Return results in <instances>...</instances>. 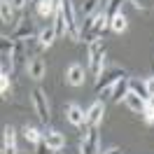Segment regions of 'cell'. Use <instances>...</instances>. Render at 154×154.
I'll use <instances>...</instances> for the list:
<instances>
[{
	"instance_id": "cell-16",
	"label": "cell",
	"mask_w": 154,
	"mask_h": 154,
	"mask_svg": "<svg viewBox=\"0 0 154 154\" xmlns=\"http://www.w3.org/2000/svg\"><path fill=\"white\" fill-rule=\"evenodd\" d=\"M42 135L45 133H40L35 126H26V128H23V138H26V143H30V145H40L42 143Z\"/></svg>"
},
{
	"instance_id": "cell-23",
	"label": "cell",
	"mask_w": 154,
	"mask_h": 154,
	"mask_svg": "<svg viewBox=\"0 0 154 154\" xmlns=\"http://www.w3.org/2000/svg\"><path fill=\"white\" fill-rule=\"evenodd\" d=\"M0 91H2V96H7V91H10V75L0 77Z\"/></svg>"
},
{
	"instance_id": "cell-5",
	"label": "cell",
	"mask_w": 154,
	"mask_h": 154,
	"mask_svg": "<svg viewBox=\"0 0 154 154\" xmlns=\"http://www.w3.org/2000/svg\"><path fill=\"white\" fill-rule=\"evenodd\" d=\"M33 107H35V115L40 117V122H42V124H47L49 119H51L47 96H45V91H42V89H35V91H33Z\"/></svg>"
},
{
	"instance_id": "cell-27",
	"label": "cell",
	"mask_w": 154,
	"mask_h": 154,
	"mask_svg": "<svg viewBox=\"0 0 154 154\" xmlns=\"http://www.w3.org/2000/svg\"><path fill=\"white\" fill-rule=\"evenodd\" d=\"M103 154H124V149H119V147H112V149H107Z\"/></svg>"
},
{
	"instance_id": "cell-20",
	"label": "cell",
	"mask_w": 154,
	"mask_h": 154,
	"mask_svg": "<svg viewBox=\"0 0 154 154\" xmlns=\"http://www.w3.org/2000/svg\"><path fill=\"white\" fill-rule=\"evenodd\" d=\"M98 5H100V0H84V2H82V17L87 19L94 12H98Z\"/></svg>"
},
{
	"instance_id": "cell-1",
	"label": "cell",
	"mask_w": 154,
	"mask_h": 154,
	"mask_svg": "<svg viewBox=\"0 0 154 154\" xmlns=\"http://www.w3.org/2000/svg\"><path fill=\"white\" fill-rule=\"evenodd\" d=\"M79 154H103L100 152V135L96 126H84V133L79 138Z\"/></svg>"
},
{
	"instance_id": "cell-2",
	"label": "cell",
	"mask_w": 154,
	"mask_h": 154,
	"mask_svg": "<svg viewBox=\"0 0 154 154\" xmlns=\"http://www.w3.org/2000/svg\"><path fill=\"white\" fill-rule=\"evenodd\" d=\"M61 12H63V19L68 26V38L70 40H79V26H77V12L72 0H61Z\"/></svg>"
},
{
	"instance_id": "cell-8",
	"label": "cell",
	"mask_w": 154,
	"mask_h": 154,
	"mask_svg": "<svg viewBox=\"0 0 154 154\" xmlns=\"http://www.w3.org/2000/svg\"><path fill=\"white\" fill-rule=\"evenodd\" d=\"M28 38H35V26L30 19H21L19 26L12 33V40H28Z\"/></svg>"
},
{
	"instance_id": "cell-3",
	"label": "cell",
	"mask_w": 154,
	"mask_h": 154,
	"mask_svg": "<svg viewBox=\"0 0 154 154\" xmlns=\"http://www.w3.org/2000/svg\"><path fill=\"white\" fill-rule=\"evenodd\" d=\"M103 63H105V47L96 40V42L89 45V68H91L94 77H100V72H103Z\"/></svg>"
},
{
	"instance_id": "cell-4",
	"label": "cell",
	"mask_w": 154,
	"mask_h": 154,
	"mask_svg": "<svg viewBox=\"0 0 154 154\" xmlns=\"http://www.w3.org/2000/svg\"><path fill=\"white\" fill-rule=\"evenodd\" d=\"M122 77H126V72L122 70V68H110V70H103L100 72V77L96 79V91L100 94V91H105V89H112L122 79Z\"/></svg>"
},
{
	"instance_id": "cell-7",
	"label": "cell",
	"mask_w": 154,
	"mask_h": 154,
	"mask_svg": "<svg viewBox=\"0 0 154 154\" xmlns=\"http://www.w3.org/2000/svg\"><path fill=\"white\" fill-rule=\"evenodd\" d=\"M128 94H131V79H128V77H122L115 87H112V96H110V100H112V103H122Z\"/></svg>"
},
{
	"instance_id": "cell-9",
	"label": "cell",
	"mask_w": 154,
	"mask_h": 154,
	"mask_svg": "<svg viewBox=\"0 0 154 154\" xmlns=\"http://www.w3.org/2000/svg\"><path fill=\"white\" fill-rule=\"evenodd\" d=\"M103 115H105V105H103L100 100H96V103L87 110V126H98L100 119H103Z\"/></svg>"
},
{
	"instance_id": "cell-31",
	"label": "cell",
	"mask_w": 154,
	"mask_h": 154,
	"mask_svg": "<svg viewBox=\"0 0 154 154\" xmlns=\"http://www.w3.org/2000/svg\"><path fill=\"white\" fill-rule=\"evenodd\" d=\"M28 2H35V0H28Z\"/></svg>"
},
{
	"instance_id": "cell-25",
	"label": "cell",
	"mask_w": 154,
	"mask_h": 154,
	"mask_svg": "<svg viewBox=\"0 0 154 154\" xmlns=\"http://www.w3.org/2000/svg\"><path fill=\"white\" fill-rule=\"evenodd\" d=\"M38 154H54V149H51V147H47V143L42 140V143L38 145Z\"/></svg>"
},
{
	"instance_id": "cell-22",
	"label": "cell",
	"mask_w": 154,
	"mask_h": 154,
	"mask_svg": "<svg viewBox=\"0 0 154 154\" xmlns=\"http://www.w3.org/2000/svg\"><path fill=\"white\" fill-rule=\"evenodd\" d=\"M143 119H145V124H154V107H145L143 110Z\"/></svg>"
},
{
	"instance_id": "cell-13",
	"label": "cell",
	"mask_w": 154,
	"mask_h": 154,
	"mask_svg": "<svg viewBox=\"0 0 154 154\" xmlns=\"http://www.w3.org/2000/svg\"><path fill=\"white\" fill-rule=\"evenodd\" d=\"M56 38H58V33H56V28H54V23H51V26H45V28L38 33V45L45 49V47H49Z\"/></svg>"
},
{
	"instance_id": "cell-17",
	"label": "cell",
	"mask_w": 154,
	"mask_h": 154,
	"mask_svg": "<svg viewBox=\"0 0 154 154\" xmlns=\"http://www.w3.org/2000/svg\"><path fill=\"white\" fill-rule=\"evenodd\" d=\"M2 147H17V133L12 126L2 128Z\"/></svg>"
},
{
	"instance_id": "cell-26",
	"label": "cell",
	"mask_w": 154,
	"mask_h": 154,
	"mask_svg": "<svg viewBox=\"0 0 154 154\" xmlns=\"http://www.w3.org/2000/svg\"><path fill=\"white\" fill-rule=\"evenodd\" d=\"M145 84H147V94H149V98H152L154 96V77H147Z\"/></svg>"
},
{
	"instance_id": "cell-15",
	"label": "cell",
	"mask_w": 154,
	"mask_h": 154,
	"mask_svg": "<svg viewBox=\"0 0 154 154\" xmlns=\"http://www.w3.org/2000/svg\"><path fill=\"white\" fill-rule=\"evenodd\" d=\"M14 7H12L10 2H0V17H2V23H10L12 28H17L19 26V21H14Z\"/></svg>"
},
{
	"instance_id": "cell-28",
	"label": "cell",
	"mask_w": 154,
	"mask_h": 154,
	"mask_svg": "<svg viewBox=\"0 0 154 154\" xmlns=\"http://www.w3.org/2000/svg\"><path fill=\"white\" fill-rule=\"evenodd\" d=\"M2 154H17V147H2Z\"/></svg>"
},
{
	"instance_id": "cell-29",
	"label": "cell",
	"mask_w": 154,
	"mask_h": 154,
	"mask_svg": "<svg viewBox=\"0 0 154 154\" xmlns=\"http://www.w3.org/2000/svg\"><path fill=\"white\" fill-rule=\"evenodd\" d=\"M17 154H26V152H17Z\"/></svg>"
},
{
	"instance_id": "cell-6",
	"label": "cell",
	"mask_w": 154,
	"mask_h": 154,
	"mask_svg": "<svg viewBox=\"0 0 154 154\" xmlns=\"http://www.w3.org/2000/svg\"><path fill=\"white\" fill-rule=\"evenodd\" d=\"M66 115H68V122H70V124L79 126V128H84V126H87V112H84L79 105L70 103V105L66 107Z\"/></svg>"
},
{
	"instance_id": "cell-21",
	"label": "cell",
	"mask_w": 154,
	"mask_h": 154,
	"mask_svg": "<svg viewBox=\"0 0 154 154\" xmlns=\"http://www.w3.org/2000/svg\"><path fill=\"white\" fill-rule=\"evenodd\" d=\"M131 91L138 94L140 98H145V100H149V94H147V84H145V82H135V79H131Z\"/></svg>"
},
{
	"instance_id": "cell-10",
	"label": "cell",
	"mask_w": 154,
	"mask_h": 154,
	"mask_svg": "<svg viewBox=\"0 0 154 154\" xmlns=\"http://www.w3.org/2000/svg\"><path fill=\"white\" fill-rule=\"evenodd\" d=\"M66 79H68V84H72V87H82L84 84V68L79 63H72L66 72Z\"/></svg>"
},
{
	"instance_id": "cell-24",
	"label": "cell",
	"mask_w": 154,
	"mask_h": 154,
	"mask_svg": "<svg viewBox=\"0 0 154 154\" xmlns=\"http://www.w3.org/2000/svg\"><path fill=\"white\" fill-rule=\"evenodd\" d=\"M131 2H133L138 10H149L152 7V0H131Z\"/></svg>"
},
{
	"instance_id": "cell-18",
	"label": "cell",
	"mask_w": 154,
	"mask_h": 154,
	"mask_svg": "<svg viewBox=\"0 0 154 154\" xmlns=\"http://www.w3.org/2000/svg\"><path fill=\"white\" fill-rule=\"evenodd\" d=\"M126 17H124V12H122V14H117L115 19H110V28L115 30V33H124L126 30V26H128V23H126Z\"/></svg>"
},
{
	"instance_id": "cell-12",
	"label": "cell",
	"mask_w": 154,
	"mask_h": 154,
	"mask_svg": "<svg viewBox=\"0 0 154 154\" xmlns=\"http://www.w3.org/2000/svg\"><path fill=\"white\" fill-rule=\"evenodd\" d=\"M42 140H45L47 147H51L54 152L63 149V145H66V138H63V133H58V131H47V133L42 135Z\"/></svg>"
},
{
	"instance_id": "cell-19",
	"label": "cell",
	"mask_w": 154,
	"mask_h": 154,
	"mask_svg": "<svg viewBox=\"0 0 154 154\" xmlns=\"http://www.w3.org/2000/svg\"><path fill=\"white\" fill-rule=\"evenodd\" d=\"M122 5H124V0H110L105 7V14L107 19H115L117 14H122Z\"/></svg>"
},
{
	"instance_id": "cell-32",
	"label": "cell",
	"mask_w": 154,
	"mask_h": 154,
	"mask_svg": "<svg viewBox=\"0 0 154 154\" xmlns=\"http://www.w3.org/2000/svg\"><path fill=\"white\" fill-rule=\"evenodd\" d=\"M54 154H58V152H54Z\"/></svg>"
},
{
	"instance_id": "cell-30",
	"label": "cell",
	"mask_w": 154,
	"mask_h": 154,
	"mask_svg": "<svg viewBox=\"0 0 154 154\" xmlns=\"http://www.w3.org/2000/svg\"><path fill=\"white\" fill-rule=\"evenodd\" d=\"M35 2H42V0H35Z\"/></svg>"
},
{
	"instance_id": "cell-14",
	"label": "cell",
	"mask_w": 154,
	"mask_h": 154,
	"mask_svg": "<svg viewBox=\"0 0 154 154\" xmlns=\"http://www.w3.org/2000/svg\"><path fill=\"white\" fill-rule=\"evenodd\" d=\"M124 103L128 105V110H133V112H138V115H143V110L147 107V100H145V98H140L138 94H133V91L124 98Z\"/></svg>"
},
{
	"instance_id": "cell-11",
	"label": "cell",
	"mask_w": 154,
	"mask_h": 154,
	"mask_svg": "<svg viewBox=\"0 0 154 154\" xmlns=\"http://www.w3.org/2000/svg\"><path fill=\"white\" fill-rule=\"evenodd\" d=\"M26 70H28V75L33 77V79H42L47 68H45V61H42V58L35 56V58H30L28 63H26Z\"/></svg>"
}]
</instances>
